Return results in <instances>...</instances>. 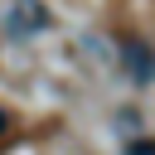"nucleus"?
<instances>
[{
    "mask_svg": "<svg viewBox=\"0 0 155 155\" xmlns=\"http://www.w3.org/2000/svg\"><path fill=\"white\" fill-rule=\"evenodd\" d=\"M116 63L131 82H140V87L155 82V48L145 39H116Z\"/></svg>",
    "mask_w": 155,
    "mask_h": 155,
    "instance_id": "nucleus-1",
    "label": "nucleus"
},
{
    "mask_svg": "<svg viewBox=\"0 0 155 155\" xmlns=\"http://www.w3.org/2000/svg\"><path fill=\"white\" fill-rule=\"evenodd\" d=\"M126 155H155V140L150 136H136V140H126Z\"/></svg>",
    "mask_w": 155,
    "mask_h": 155,
    "instance_id": "nucleus-2",
    "label": "nucleus"
},
{
    "mask_svg": "<svg viewBox=\"0 0 155 155\" xmlns=\"http://www.w3.org/2000/svg\"><path fill=\"white\" fill-rule=\"evenodd\" d=\"M5 131H10V116H5V111H0V136H5Z\"/></svg>",
    "mask_w": 155,
    "mask_h": 155,
    "instance_id": "nucleus-3",
    "label": "nucleus"
}]
</instances>
